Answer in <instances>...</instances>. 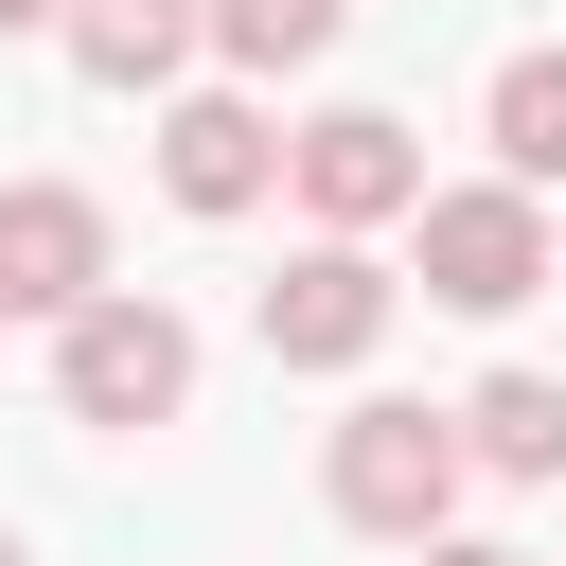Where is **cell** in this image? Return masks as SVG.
<instances>
[{
    "mask_svg": "<svg viewBox=\"0 0 566 566\" xmlns=\"http://www.w3.org/2000/svg\"><path fill=\"white\" fill-rule=\"evenodd\" d=\"M460 478H478L460 407H407V389H371V407L336 424V460H318V495H336L371 548H442V531H460Z\"/></svg>",
    "mask_w": 566,
    "mask_h": 566,
    "instance_id": "1",
    "label": "cell"
},
{
    "mask_svg": "<svg viewBox=\"0 0 566 566\" xmlns=\"http://www.w3.org/2000/svg\"><path fill=\"white\" fill-rule=\"evenodd\" d=\"M407 230H424V301H442V318H513V301L566 283L548 195H513V177H460V195H424Z\"/></svg>",
    "mask_w": 566,
    "mask_h": 566,
    "instance_id": "2",
    "label": "cell"
},
{
    "mask_svg": "<svg viewBox=\"0 0 566 566\" xmlns=\"http://www.w3.org/2000/svg\"><path fill=\"white\" fill-rule=\"evenodd\" d=\"M53 407H71V424H177V407H195V318L142 301V283L88 301V318L53 336Z\"/></svg>",
    "mask_w": 566,
    "mask_h": 566,
    "instance_id": "3",
    "label": "cell"
},
{
    "mask_svg": "<svg viewBox=\"0 0 566 566\" xmlns=\"http://www.w3.org/2000/svg\"><path fill=\"white\" fill-rule=\"evenodd\" d=\"M283 195H301L336 248L407 230V212H424V142H407V106H318V124L283 142Z\"/></svg>",
    "mask_w": 566,
    "mask_h": 566,
    "instance_id": "4",
    "label": "cell"
},
{
    "mask_svg": "<svg viewBox=\"0 0 566 566\" xmlns=\"http://www.w3.org/2000/svg\"><path fill=\"white\" fill-rule=\"evenodd\" d=\"M88 301H124V265H106V195H71V177H0V318H88Z\"/></svg>",
    "mask_w": 566,
    "mask_h": 566,
    "instance_id": "5",
    "label": "cell"
},
{
    "mask_svg": "<svg viewBox=\"0 0 566 566\" xmlns=\"http://www.w3.org/2000/svg\"><path fill=\"white\" fill-rule=\"evenodd\" d=\"M389 301H407V283H389L371 248H336V230H318V248H301V265H283V283L248 301V336H265L283 371H371V336H389Z\"/></svg>",
    "mask_w": 566,
    "mask_h": 566,
    "instance_id": "6",
    "label": "cell"
},
{
    "mask_svg": "<svg viewBox=\"0 0 566 566\" xmlns=\"http://www.w3.org/2000/svg\"><path fill=\"white\" fill-rule=\"evenodd\" d=\"M283 142H301V124H265L248 88H177V106H159V195H177V212H265V195H283Z\"/></svg>",
    "mask_w": 566,
    "mask_h": 566,
    "instance_id": "7",
    "label": "cell"
},
{
    "mask_svg": "<svg viewBox=\"0 0 566 566\" xmlns=\"http://www.w3.org/2000/svg\"><path fill=\"white\" fill-rule=\"evenodd\" d=\"M53 35H71L88 88H177V71L212 53V0H71Z\"/></svg>",
    "mask_w": 566,
    "mask_h": 566,
    "instance_id": "8",
    "label": "cell"
},
{
    "mask_svg": "<svg viewBox=\"0 0 566 566\" xmlns=\"http://www.w3.org/2000/svg\"><path fill=\"white\" fill-rule=\"evenodd\" d=\"M460 442H478V478H566V371H478Z\"/></svg>",
    "mask_w": 566,
    "mask_h": 566,
    "instance_id": "9",
    "label": "cell"
},
{
    "mask_svg": "<svg viewBox=\"0 0 566 566\" xmlns=\"http://www.w3.org/2000/svg\"><path fill=\"white\" fill-rule=\"evenodd\" d=\"M478 124H495V177H513V195H548V177H566V53H495Z\"/></svg>",
    "mask_w": 566,
    "mask_h": 566,
    "instance_id": "10",
    "label": "cell"
},
{
    "mask_svg": "<svg viewBox=\"0 0 566 566\" xmlns=\"http://www.w3.org/2000/svg\"><path fill=\"white\" fill-rule=\"evenodd\" d=\"M336 18H354V0H212V53L265 88V71H318V53H336Z\"/></svg>",
    "mask_w": 566,
    "mask_h": 566,
    "instance_id": "11",
    "label": "cell"
},
{
    "mask_svg": "<svg viewBox=\"0 0 566 566\" xmlns=\"http://www.w3.org/2000/svg\"><path fill=\"white\" fill-rule=\"evenodd\" d=\"M407 566H531V548H478V531H442V548H407Z\"/></svg>",
    "mask_w": 566,
    "mask_h": 566,
    "instance_id": "12",
    "label": "cell"
},
{
    "mask_svg": "<svg viewBox=\"0 0 566 566\" xmlns=\"http://www.w3.org/2000/svg\"><path fill=\"white\" fill-rule=\"evenodd\" d=\"M35 18H71V0H0V35H35Z\"/></svg>",
    "mask_w": 566,
    "mask_h": 566,
    "instance_id": "13",
    "label": "cell"
},
{
    "mask_svg": "<svg viewBox=\"0 0 566 566\" xmlns=\"http://www.w3.org/2000/svg\"><path fill=\"white\" fill-rule=\"evenodd\" d=\"M0 566H18V531H0Z\"/></svg>",
    "mask_w": 566,
    "mask_h": 566,
    "instance_id": "14",
    "label": "cell"
}]
</instances>
